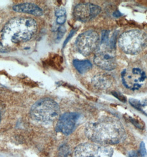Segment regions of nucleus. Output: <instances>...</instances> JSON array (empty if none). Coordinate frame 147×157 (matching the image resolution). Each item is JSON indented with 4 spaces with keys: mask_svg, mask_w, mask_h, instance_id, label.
Here are the masks:
<instances>
[{
    "mask_svg": "<svg viewBox=\"0 0 147 157\" xmlns=\"http://www.w3.org/2000/svg\"><path fill=\"white\" fill-rule=\"evenodd\" d=\"M66 10L64 7L57 8V9H56L55 12V14L57 17L65 16H66Z\"/></svg>",
    "mask_w": 147,
    "mask_h": 157,
    "instance_id": "nucleus-16",
    "label": "nucleus"
},
{
    "mask_svg": "<svg viewBox=\"0 0 147 157\" xmlns=\"http://www.w3.org/2000/svg\"><path fill=\"white\" fill-rule=\"evenodd\" d=\"M37 30V25L31 18H14L8 21L1 32L6 43H19L30 40Z\"/></svg>",
    "mask_w": 147,
    "mask_h": 157,
    "instance_id": "nucleus-2",
    "label": "nucleus"
},
{
    "mask_svg": "<svg viewBox=\"0 0 147 157\" xmlns=\"http://www.w3.org/2000/svg\"><path fill=\"white\" fill-rule=\"evenodd\" d=\"M113 149L97 144H83L77 147L74 157H112Z\"/></svg>",
    "mask_w": 147,
    "mask_h": 157,
    "instance_id": "nucleus-7",
    "label": "nucleus"
},
{
    "mask_svg": "<svg viewBox=\"0 0 147 157\" xmlns=\"http://www.w3.org/2000/svg\"><path fill=\"white\" fill-rule=\"evenodd\" d=\"M123 84L131 90H139L147 78L145 72L138 67L125 68L121 73Z\"/></svg>",
    "mask_w": 147,
    "mask_h": 157,
    "instance_id": "nucleus-8",
    "label": "nucleus"
},
{
    "mask_svg": "<svg viewBox=\"0 0 147 157\" xmlns=\"http://www.w3.org/2000/svg\"><path fill=\"white\" fill-rule=\"evenodd\" d=\"M100 36L95 30H90L82 33L78 36L75 42L76 48L84 56H87L99 47Z\"/></svg>",
    "mask_w": 147,
    "mask_h": 157,
    "instance_id": "nucleus-5",
    "label": "nucleus"
},
{
    "mask_svg": "<svg viewBox=\"0 0 147 157\" xmlns=\"http://www.w3.org/2000/svg\"><path fill=\"white\" fill-rule=\"evenodd\" d=\"M79 117V114L76 113H67L63 114L59 117L57 124V131L66 135H70L73 131Z\"/></svg>",
    "mask_w": 147,
    "mask_h": 157,
    "instance_id": "nucleus-10",
    "label": "nucleus"
},
{
    "mask_svg": "<svg viewBox=\"0 0 147 157\" xmlns=\"http://www.w3.org/2000/svg\"><path fill=\"white\" fill-rule=\"evenodd\" d=\"M73 65L76 70L81 74L87 72L93 67V65L89 60H74Z\"/></svg>",
    "mask_w": 147,
    "mask_h": 157,
    "instance_id": "nucleus-12",
    "label": "nucleus"
},
{
    "mask_svg": "<svg viewBox=\"0 0 147 157\" xmlns=\"http://www.w3.org/2000/svg\"><path fill=\"white\" fill-rule=\"evenodd\" d=\"M112 94H113L114 97H117V98H118L119 100H121V101H123V102H125V101H126V98H125L123 95H122L120 94L119 93L116 92L112 93Z\"/></svg>",
    "mask_w": 147,
    "mask_h": 157,
    "instance_id": "nucleus-20",
    "label": "nucleus"
},
{
    "mask_svg": "<svg viewBox=\"0 0 147 157\" xmlns=\"http://www.w3.org/2000/svg\"><path fill=\"white\" fill-rule=\"evenodd\" d=\"M85 133L88 138L97 144H114L125 138V131L122 125L116 120H101L89 124Z\"/></svg>",
    "mask_w": 147,
    "mask_h": 157,
    "instance_id": "nucleus-1",
    "label": "nucleus"
},
{
    "mask_svg": "<svg viewBox=\"0 0 147 157\" xmlns=\"http://www.w3.org/2000/svg\"><path fill=\"white\" fill-rule=\"evenodd\" d=\"M93 58L96 66L103 70L111 71L117 66V61L114 49L107 45H101Z\"/></svg>",
    "mask_w": 147,
    "mask_h": 157,
    "instance_id": "nucleus-6",
    "label": "nucleus"
},
{
    "mask_svg": "<svg viewBox=\"0 0 147 157\" xmlns=\"http://www.w3.org/2000/svg\"><path fill=\"white\" fill-rule=\"evenodd\" d=\"M129 157H139L136 151H132L129 154Z\"/></svg>",
    "mask_w": 147,
    "mask_h": 157,
    "instance_id": "nucleus-22",
    "label": "nucleus"
},
{
    "mask_svg": "<svg viewBox=\"0 0 147 157\" xmlns=\"http://www.w3.org/2000/svg\"><path fill=\"white\" fill-rule=\"evenodd\" d=\"M75 32H76V30H71L70 33H69L68 36L67 37V38L66 39V40L64 41V45H63V47L66 46V45L68 43L69 41L70 40V39L73 36V35H74V34L75 33Z\"/></svg>",
    "mask_w": 147,
    "mask_h": 157,
    "instance_id": "nucleus-19",
    "label": "nucleus"
},
{
    "mask_svg": "<svg viewBox=\"0 0 147 157\" xmlns=\"http://www.w3.org/2000/svg\"><path fill=\"white\" fill-rule=\"evenodd\" d=\"M108 76L105 75H98L93 77V83L97 87L101 88H107L111 85V82Z\"/></svg>",
    "mask_w": 147,
    "mask_h": 157,
    "instance_id": "nucleus-13",
    "label": "nucleus"
},
{
    "mask_svg": "<svg viewBox=\"0 0 147 157\" xmlns=\"http://www.w3.org/2000/svg\"><path fill=\"white\" fill-rule=\"evenodd\" d=\"M118 44L120 49L126 54H137L147 46V34L141 30H128L120 36Z\"/></svg>",
    "mask_w": 147,
    "mask_h": 157,
    "instance_id": "nucleus-3",
    "label": "nucleus"
},
{
    "mask_svg": "<svg viewBox=\"0 0 147 157\" xmlns=\"http://www.w3.org/2000/svg\"><path fill=\"white\" fill-rule=\"evenodd\" d=\"M60 114L58 103L50 98H44L37 101L30 110L33 119L43 124H49L57 119Z\"/></svg>",
    "mask_w": 147,
    "mask_h": 157,
    "instance_id": "nucleus-4",
    "label": "nucleus"
},
{
    "mask_svg": "<svg viewBox=\"0 0 147 157\" xmlns=\"http://www.w3.org/2000/svg\"><path fill=\"white\" fill-rule=\"evenodd\" d=\"M101 11L98 6L91 3H81L74 8V17L80 22H88L97 16Z\"/></svg>",
    "mask_w": 147,
    "mask_h": 157,
    "instance_id": "nucleus-9",
    "label": "nucleus"
},
{
    "mask_svg": "<svg viewBox=\"0 0 147 157\" xmlns=\"http://www.w3.org/2000/svg\"><path fill=\"white\" fill-rule=\"evenodd\" d=\"M66 28L64 26H61L58 29V39H61L63 37V35L66 32Z\"/></svg>",
    "mask_w": 147,
    "mask_h": 157,
    "instance_id": "nucleus-18",
    "label": "nucleus"
},
{
    "mask_svg": "<svg viewBox=\"0 0 147 157\" xmlns=\"http://www.w3.org/2000/svg\"><path fill=\"white\" fill-rule=\"evenodd\" d=\"M1 46H2V43H1V41H0V47Z\"/></svg>",
    "mask_w": 147,
    "mask_h": 157,
    "instance_id": "nucleus-24",
    "label": "nucleus"
},
{
    "mask_svg": "<svg viewBox=\"0 0 147 157\" xmlns=\"http://www.w3.org/2000/svg\"><path fill=\"white\" fill-rule=\"evenodd\" d=\"M139 154L142 157H145L147 155V151L145 149V143L142 142L141 145H140V148H139Z\"/></svg>",
    "mask_w": 147,
    "mask_h": 157,
    "instance_id": "nucleus-17",
    "label": "nucleus"
},
{
    "mask_svg": "<svg viewBox=\"0 0 147 157\" xmlns=\"http://www.w3.org/2000/svg\"><path fill=\"white\" fill-rule=\"evenodd\" d=\"M13 10L18 12L30 14L36 16H41L43 13L39 6L32 3H24L14 6Z\"/></svg>",
    "mask_w": 147,
    "mask_h": 157,
    "instance_id": "nucleus-11",
    "label": "nucleus"
},
{
    "mask_svg": "<svg viewBox=\"0 0 147 157\" xmlns=\"http://www.w3.org/2000/svg\"><path fill=\"white\" fill-rule=\"evenodd\" d=\"M1 113H0V121H1Z\"/></svg>",
    "mask_w": 147,
    "mask_h": 157,
    "instance_id": "nucleus-25",
    "label": "nucleus"
},
{
    "mask_svg": "<svg viewBox=\"0 0 147 157\" xmlns=\"http://www.w3.org/2000/svg\"><path fill=\"white\" fill-rule=\"evenodd\" d=\"M113 16L115 17H120L122 16V14L118 11H115L113 13Z\"/></svg>",
    "mask_w": 147,
    "mask_h": 157,
    "instance_id": "nucleus-23",
    "label": "nucleus"
},
{
    "mask_svg": "<svg viewBox=\"0 0 147 157\" xmlns=\"http://www.w3.org/2000/svg\"><path fill=\"white\" fill-rule=\"evenodd\" d=\"M66 16H62L57 17V23L58 25H63L66 21Z\"/></svg>",
    "mask_w": 147,
    "mask_h": 157,
    "instance_id": "nucleus-21",
    "label": "nucleus"
},
{
    "mask_svg": "<svg viewBox=\"0 0 147 157\" xmlns=\"http://www.w3.org/2000/svg\"><path fill=\"white\" fill-rule=\"evenodd\" d=\"M129 103L131 105L136 109L139 111L142 112L143 114L147 116V100H145L143 101H140L137 99H131L129 100Z\"/></svg>",
    "mask_w": 147,
    "mask_h": 157,
    "instance_id": "nucleus-14",
    "label": "nucleus"
},
{
    "mask_svg": "<svg viewBox=\"0 0 147 157\" xmlns=\"http://www.w3.org/2000/svg\"><path fill=\"white\" fill-rule=\"evenodd\" d=\"M109 30H104L102 32L101 36V45H107L109 44Z\"/></svg>",
    "mask_w": 147,
    "mask_h": 157,
    "instance_id": "nucleus-15",
    "label": "nucleus"
}]
</instances>
